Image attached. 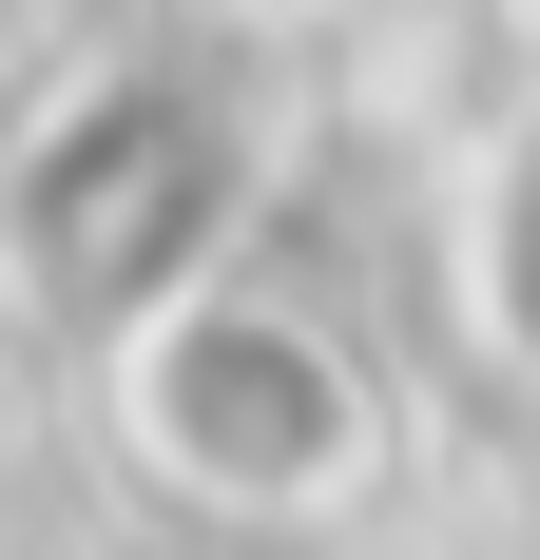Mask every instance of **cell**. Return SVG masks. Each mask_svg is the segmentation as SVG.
Segmentation results:
<instances>
[{"mask_svg":"<svg viewBox=\"0 0 540 560\" xmlns=\"http://www.w3.org/2000/svg\"><path fill=\"white\" fill-rule=\"evenodd\" d=\"M78 368H97L116 464H136L155 503H193V522H328V503L386 483V387H367V348L328 329L309 290H270L251 252L193 271L174 310H136L116 348H78Z\"/></svg>","mask_w":540,"mask_h":560,"instance_id":"cell-2","label":"cell"},{"mask_svg":"<svg viewBox=\"0 0 540 560\" xmlns=\"http://www.w3.org/2000/svg\"><path fill=\"white\" fill-rule=\"evenodd\" d=\"M251 213H270V116L232 97L213 58H97L0 155V271H20V310L58 348H116L136 310L232 271Z\"/></svg>","mask_w":540,"mask_h":560,"instance_id":"cell-1","label":"cell"},{"mask_svg":"<svg viewBox=\"0 0 540 560\" xmlns=\"http://www.w3.org/2000/svg\"><path fill=\"white\" fill-rule=\"evenodd\" d=\"M444 290H463V329L540 387V97L502 116L483 174H463V213H444Z\"/></svg>","mask_w":540,"mask_h":560,"instance_id":"cell-3","label":"cell"}]
</instances>
